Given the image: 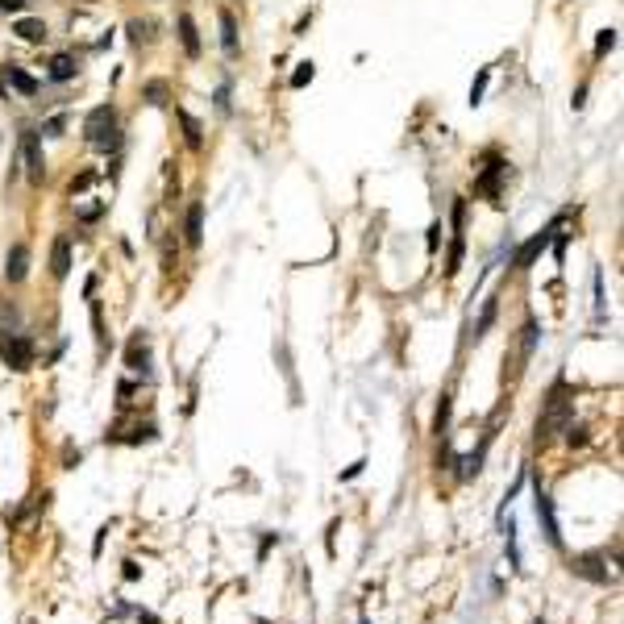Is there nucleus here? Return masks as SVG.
<instances>
[{
	"mask_svg": "<svg viewBox=\"0 0 624 624\" xmlns=\"http://www.w3.org/2000/svg\"><path fill=\"white\" fill-rule=\"evenodd\" d=\"M84 137H88L92 146H100V150H117V146H121V137H117V113H113V104H100V108H92L88 121H84Z\"/></svg>",
	"mask_w": 624,
	"mask_h": 624,
	"instance_id": "f03ea898",
	"label": "nucleus"
},
{
	"mask_svg": "<svg viewBox=\"0 0 624 624\" xmlns=\"http://www.w3.org/2000/svg\"><path fill=\"white\" fill-rule=\"evenodd\" d=\"M75 71H80V63H75L71 54H54V58H50V80L67 84V80H75Z\"/></svg>",
	"mask_w": 624,
	"mask_h": 624,
	"instance_id": "ddd939ff",
	"label": "nucleus"
},
{
	"mask_svg": "<svg viewBox=\"0 0 624 624\" xmlns=\"http://www.w3.org/2000/svg\"><path fill=\"white\" fill-rule=\"evenodd\" d=\"M21 4H25V0H0V8H4V13H21Z\"/></svg>",
	"mask_w": 624,
	"mask_h": 624,
	"instance_id": "2f4dec72",
	"label": "nucleus"
},
{
	"mask_svg": "<svg viewBox=\"0 0 624 624\" xmlns=\"http://www.w3.org/2000/svg\"><path fill=\"white\" fill-rule=\"evenodd\" d=\"M612 46H616V30H604V34L595 38V58H604V54H608Z\"/></svg>",
	"mask_w": 624,
	"mask_h": 624,
	"instance_id": "393cba45",
	"label": "nucleus"
},
{
	"mask_svg": "<svg viewBox=\"0 0 624 624\" xmlns=\"http://www.w3.org/2000/svg\"><path fill=\"white\" fill-rule=\"evenodd\" d=\"M570 570L579 575V579H587V582H612V575H608V566H604V558L599 554H579L575 562H570Z\"/></svg>",
	"mask_w": 624,
	"mask_h": 624,
	"instance_id": "423d86ee",
	"label": "nucleus"
},
{
	"mask_svg": "<svg viewBox=\"0 0 624 624\" xmlns=\"http://www.w3.org/2000/svg\"><path fill=\"white\" fill-rule=\"evenodd\" d=\"M221 46L225 54H237V21H233L229 8H221Z\"/></svg>",
	"mask_w": 624,
	"mask_h": 624,
	"instance_id": "2eb2a0df",
	"label": "nucleus"
},
{
	"mask_svg": "<svg viewBox=\"0 0 624 624\" xmlns=\"http://www.w3.org/2000/svg\"><path fill=\"white\" fill-rule=\"evenodd\" d=\"M491 320H495V300H487V308H483V316H479V325H475V342H479V337H483V333L491 329Z\"/></svg>",
	"mask_w": 624,
	"mask_h": 624,
	"instance_id": "b1692460",
	"label": "nucleus"
},
{
	"mask_svg": "<svg viewBox=\"0 0 624 624\" xmlns=\"http://www.w3.org/2000/svg\"><path fill=\"white\" fill-rule=\"evenodd\" d=\"M179 121H183V134H187V146L192 150H200L204 146V130H200V121L187 113V108H179Z\"/></svg>",
	"mask_w": 624,
	"mask_h": 624,
	"instance_id": "dca6fc26",
	"label": "nucleus"
},
{
	"mask_svg": "<svg viewBox=\"0 0 624 624\" xmlns=\"http://www.w3.org/2000/svg\"><path fill=\"white\" fill-rule=\"evenodd\" d=\"M50 270H54V279H67V270H71V242H67V237H54Z\"/></svg>",
	"mask_w": 624,
	"mask_h": 624,
	"instance_id": "9d476101",
	"label": "nucleus"
},
{
	"mask_svg": "<svg viewBox=\"0 0 624 624\" xmlns=\"http://www.w3.org/2000/svg\"><path fill=\"white\" fill-rule=\"evenodd\" d=\"M130 34H134V42H146L150 38V21H130Z\"/></svg>",
	"mask_w": 624,
	"mask_h": 624,
	"instance_id": "c85d7f7f",
	"label": "nucleus"
},
{
	"mask_svg": "<svg viewBox=\"0 0 624 624\" xmlns=\"http://www.w3.org/2000/svg\"><path fill=\"white\" fill-rule=\"evenodd\" d=\"M533 624H541V620H533Z\"/></svg>",
	"mask_w": 624,
	"mask_h": 624,
	"instance_id": "72a5a7b5",
	"label": "nucleus"
},
{
	"mask_svg": "<svg viewBox=\"0 0 624 624\" xmlns=\"http://www.w3.org/2000/svg\"><path fill=\"white\" fill-rule=\"evenodd\" d=\"M13 34L21 38V42H46V21H38V17H17L13 21Z\"/></svg>",
	"mask_w": 624,
	"mask_h": 624,
	"instance_id": "1a4fd4ad",
	"label": "nucleus"
},
{
	"mask_svg": "<svg viewBox=\"0 0 624 624\" xmlns=\"http://www.w3.org/2000/svg\"><path fill=\"white\" fill-rule=\"evenodd\" d=\"M446 425H449V396H442V404H437V416H433V433L442 437V433H446Z\"/></svg>",
	"mask_w": 624,
	"mask_h": 624,
	"instance_id": "412c9836",
	"label": "nucleus"
},
{
	"mask_svg": "<svg viewBox=\"0 0 624 624\" xmlns=\"http://www.w3.org/2000/svg\"><path fill=\"white\" fill-rule=\"evenodd\" d=\"M570 412H575V400L566 396V383H558L549 392V400H545V416L537 420V437L549 442L554 433H566L570 429Z\"/></svg>",
	"mask_w": 624,
	"mask_h": 624,
	"instance_id": "f257e3e1",
	"label": "nucleus"
},
{
	"mask_svg": "<svg viewBox=\"0 0 624 624\" xmlns=\"http://www.w3.org/2000/svg\"><path fill=\"white\" fill-rule=\"evenodd\" d=\"M312 75H316V71H312V63H300V67H296V75H292V88H304V84H312Z\"/></svg>",
	"mask_w": 624,
	"mask_h": 624,
	"instance_id": "bb28decb",
	"label": "nucleus"
},
{
	"mask_svg": "<svg viewBox=\"0 0 624 624\" xmlns=\"http://www.w3.org/2000/svg\"><path fill=\"white\" fill-rule=\"evenodd\" d=\"M21 150H25V171H30V183H42V179H46V158H42V150H38V134H25Z\"/></svg>",
	"mask_w": 624,
	"mask_h": 624,
	"instance_id": "6e6552de",
	"label": "nucleus"
},
{
	"mask_svg": "<svg viewBox=\"0 0 624 624\" xmlns=\"http://www.w3.org/2000/svg\"><path fill=\"white\" fill-rule=\"evenodd\" d=\"M487 80H491V71L483 67V71L475 75V84H470V104H479V100H483V92H487Z\"/></svg>",
	"mask_w": 624,
	"mask_h": 624,
	"instance_id": "4be33fe9",
	"label": "nucleus"
},
{
	"mask_svg": "<svg viewBox=\"0 0 624 624\" xmlns=\"http://www.w3.org/2000/svg\"><path fill=\"white\" fill-rule=\"evenodd\" d=\"M487 163H491V167L483 171V175H479V192H487V196H495V183H499V175H504V163H499L495 154H491Z\"/></svg>",
	"mask_w": 624,
	"mask_h": 624,
	"instance_id": "a211bd4d",
	"label": "nucleus"
},
{
	"mask_svg": "<svg viewBox=\"0 0 624 624\" xmlns=\"http://www.w3.org/2000/svg\"><path fill=\"white\" fill-rule=\"evenodd\" d=\"M217 108H221V113H229V84H221V88H217Z\"/></svg>",
	"mask_w": 624,
	"mask_h": 624,
	"instance_id": "c756f323",
	"label": "nucleus"
},
{
	"mask_svg": "<svg viewBox=\"0 0 624 624\" xmlns=\"http://www.w3.org/2000/svg\"><path fill=\"white\" fill-rule=\"evenodd\" d=\"M13 325H17V312L0 304V337H8V329H13Z\"/></svg>",
	"mask_w": 624,
	"mask_h": 624,
	"instance_id": "cd10ccee",
	"label": "nucleus"
},
{
	"mask_svg": "<svg viewBox=\"0 0 624 624\" xmlns=\"http://www.w3.org/2000/svg\"><path fill=\"white\" fill-rule=\"evenodd\" d=\"M63 130H67V117L58 113V117H46L42 121V134L46 137H63Z\"/></svg>",
	"mask_w": 624,
	"mask_h": 624,
	"instance_id": "5701e85b",
	"label": "nucleus"
},
{
	"mask_svg": "<svg viewBox=\"0 0 624 624\" xmlns=\"http://www.w3.org/2000/svg\"><path fill=\"white\" fill-rule=\"evenodd\" d=\"M125 362H130V370H142V375H150V350H146V337L137 333L134 342H130V354H125Z\"/></svg>",
	"mask_w": 624,
	"mask_h": 624,
	"instance_id": "9b49d317",
	"label": "nucleus"
},
{
	"mask_svg": "<svg viewBox=\"0 0 624 624\" xmlns=\"http://www.w3.org/2000/svg\"><path fill=\"white\" fill-rule=\"evenodd\" d=\"M566 433H570V437H566L570 446H587V429H566Z\"/></svg>",
	"mask_w": 624,
	"mask_h": 624,
	"instance_id": "7c9ffc66",
	"label": "nucleus"
},
{
	"mask_svg": "<svg viewBox=\"0 0 624 624\" xmlns=\"http://www.w3.org/2000/svg\"><path fill=\"white\" fill-rule=\"evenodd\" d=\"M554 233H558V225H549V229H541V233H533V237H529V242H525V246L516 250L512 267H516V270H529V267L537 263V254H541V250H545V246L554 242Z\"/></svg>",
	"mask_w": 624,
	"mask_h": 624,
	"instance_id": "20e7f679",
	"label": "nucleus"
},
{
	"mask_svg": "<svg viewBox=\"0 0 624 624\" xmlns=\"http://www.w3.org/2000/svg\"><path fill=\"white\" fill-rule=\"evenodd\" d=\"M146 100H150L154 108H163V104H167V84H146Z\"/></svg>",
	"mask_w": 624,
	"mask_h": 624,
	"instance_id": "a878e982",
	"label": "nucleus"
},
{
	"mask_svg": "<svg viewBox=\"0 0 624 624\" xmlns=\"http://www.w3.org/2000/svg\"><path fill=\"white\" fill-rule=\"evenodd\" d=\"M458 270H462V233H454V246L446 258V275H458Z\"/></svg>",
	"mask_w": 624,
	"mask_h": 624,
	"instance_id": "aec40b11",
	"label": "nucleus"
},
{
	"mask_svg": "<svg viewBox=\"0 0 624 624\" xmlns=\"http://www.w3.org/2000/svg\"><path fill=\"white\" fill-rule=\"evenodd\" d=\"M30 275V246H8V258H4V279L8 283H21Z\"/></svg>",
	"mask_w": 624,
	"mask_h": 624,
	"instance_id": "0eeeda50",
	"label": "nucleus"
},
{
	"mask_svg": "<svg viewBox=\"0 0 624 624\" xmlns=\"http://www.w3.org/2000/svg\"><path fill=\"white\" fill-rule=\"evenodd\" d=\"M179 42H183V50H187V54H192V58H196V54H200V34H196V21H192V17H187V13H183V17H179Z\"/></svg>",
	"mask_w": 624,
	"mask_h": 624,
	"instance_id": "4468645a",
	"label": "nucleus"
},
{
	"mask_svg": "<svg viewBox=\"0 0 624 624\" xmlns=\"http://www.w3.org/2000/svg\"><path fill=\"white\" fill-rule=\"evenodd\" d=\"M183 229H187V246H200L204 242V204H192L187 208V225Z\"/></svg>",
	"mask_w": 624,
	"mask_h": 624,
	"instance_id": "f8f14e48",
	"label": "nucleus"
},
{
	"mask_svg": "<svg viewBox=\"0 0 624 624\" xmlns=\"http://www.w3.org/2000/svg\"><path fill=\"white\" fill-rule=\"evenodd\" d=\"M0 358L13 370H30L34 366V342L21 337V333H8V337H0Z\"/></svg>",
	"mask_w": 624,
	"mask_h": 624,
	"instance_id": "7ed1b4c3",
	"label": "nucleus"
},
{
	"mask_svg": "<svg viewBox=\"0 0 624 624\" xmlns=\"http://www.w3.org/2000/svg\"><path fill=\"white\" fill-rule=\"evenodd\" d=\"M525 337H520V358H529L537 350V337H541V329H537V320H525V329H520Z\"/></svg>",
	"mask_w": 624,
	"mask_h": 624,
	"instance_id": "6ab92c4d",
	"label": "nucleus"
},
{
	"mask_svg": "<svg viewBox=\"0 0 624 624\" xmlns=\"http://www.w3.org/2000/svg\"><path fill=\"white\" fill-rule=\"evenodd\" d=\"M258 624H267V620H258Z\"/></svg>",
	"mask_w": 624,
	"mask_h": 624,
	"instance_id": "473e14b6",
	"label": "nucleus"
},
{
	"mask_svg": "<svg viewBox=\"0 0 624 624\" xmlns=\"http://www.w3.org/2000/svg\"><path fill=\"white\" fill-rule=\"evenodd\" d=\"M537 516H541V525H545V541H549L554 549H562V529H558L554 504H549V495H545V487H541V483H537Z\"/></svg>",
	"mask_w": 624,
	"mask_h": 624,
	"instance_id": "39448f33",
	"label": "nucleus"
},
{
	"mask_svg": "<svg viewBox=\"0 0 624 624\" xmlns=\"http://www.w3.org/2000/svg\"><path fill=\"white\" fill-rule=\"evenodd\" d=\"M4 80L21 92V96H34V92H38V80H34V75H25L21 67H8V71H4Z\"/></svg>",
	"mask_w": 624,
	"mask_h": 624,
	"instance_id": "f3484780",
	"label": "nucleus"
}]
</instances>
